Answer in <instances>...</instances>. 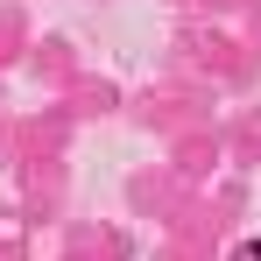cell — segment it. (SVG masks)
Here are the masks:
<instances>
[{
    "mask_svg": "<svg viewBox=\"0 0 261 261\" xmlns=\"http://www.w3.org/2000/svg\"><path fill=\"white\" fill-rule=\"evenodd\" d=\"M233 261H261V240H247V247H240V254H233Z\"/></svg>",
    "mask_w": 261,
    "mask_h": 261,
    "instance_id": "1",
    "label": "cell"
}]
</instances>
